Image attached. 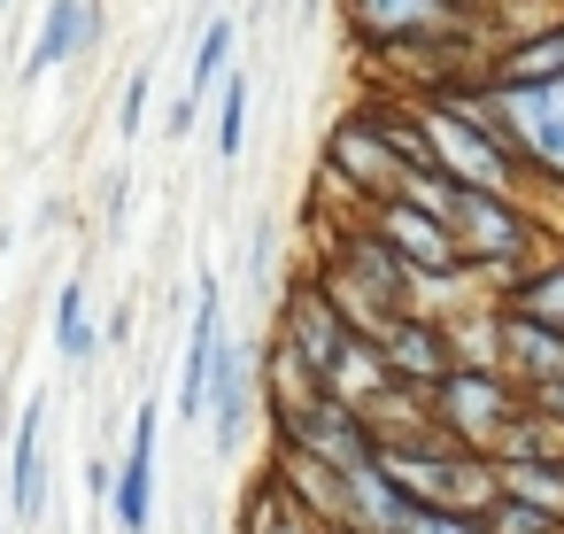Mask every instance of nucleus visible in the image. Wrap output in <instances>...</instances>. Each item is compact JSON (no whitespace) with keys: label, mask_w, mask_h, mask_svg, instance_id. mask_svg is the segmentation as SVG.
<instances>
[{"label":"nucleus","mask_w":564,"mask_h":534,"mask_svg":"<svg viewBox=\"0 0 564 534\" xmlns=\"http://www.w3.org/2000/svg\"><path fill=\"white\" fill-rule=\"evenodd\" d=\"M564 519L556 511H541V503H525V495H495L487 511H479V534H556Z\"/></svg>","instance_id":"nucleus-18"},{"label":"nucleus","mask_w":564,"mask_h":534,"mask_svg":"<svg viewBox=\"0 0 564 534\" xmlns=\"http://www.w3.org/2000/svg\"><path fill=\"white\" fill-rule=\"evenodd\" d=\"M55 349H63V364H94L101 333L86 325V287H63L55 295Z\"/></svg>","instance_id":"nucleus-17"},{"label":"nucleus","mask_w":564,"mask_h":534,"mask_svg":"<svg viewBox=\"0 0 564 534\" xmlns=\"http://www.w3.org/2000/svg\"><path fill=\"white\" fill-rule=\"evenodd\" d=\"M333 163H348V179H356V186H371V194H387V186H394V156L379 148V132H371V125H340V132H333Z\"/></svg>","instance_id":"nucleus-14"},{"label":"nucleus","mask_w":564,"mask_h":534,"mask_svg":"<svg viewBox=\"0 0 564 534\" xmlns=\"http://www.w3.org/2000/svg\"><path fill=\"white\" fill-rule=\"evenodd\" d=\"M379 241L402 256V271H425V279H441V271H456V264H464L456 233H448L425 202H410V194H402V202H394V194L379 202Z\"/></svg>","instance_id":"nucleus-3"},{"label":"nucleus","mask_w":564,"mask_h":534,"mask_svg":"<svg viewBox=\"0 0 564 534\" xmlns=\"http://www.w3.org/2000/svg\"><path fill=\"white\" fill-rule=\"evenodd\" d=\"M387 534H479V519L471 511H441V503H402V519L387 526Z\"/></svg>","instance_id":"nucleus-20"},{"label":"nucleus","mask_w":564,"mask_h":534,"mask_svg":"<svg viewBox=\"0 0 564 534\" xmlns=\"http://www.w3.org/2000/svg\"><path fill=\"white\" fill-rule=\"evenodd\" d=\"M248 534H310V519H302V503H294L286 488H271V495H256Z\"/></svg>","instance_id":"nucleus-22"},{"label":"nucleus","mask_w":564,"mask_h":534,"mask_svg":"<svg viewBox=\"0 0 564 534\" xmlns=\"http://www.w3.org/2000/svg\"><path fill=\"white\" fill-rule=\"evenodd\" d=\"M256 349H217V372H209V395H202V410L217 418V449H240V434H248V387H256V364H248Z\"/></svg>","instance_id":"nucleus-9"},{"label":"nucleus","mask_w":564,"mask_h":534,"mask_svg":"<svg viewBox=\"0 0 564 534\" xmlns=\"http://www.w3.org/2000/svg\"><path fill=\"white\" fill-rule=\"evenodd\" d=\"M502 356H510L525 380H556V372H564V333L541 325V318H525V310H510V318H502Z\"/></svg>","instance_id":"nucleus-13"},{"label":"nucleus","mask_w":564,"mask_h":534,"mask_svg":"<svg viewBox=\"0 0 564 534\" xmlns=\"http://www.w3.org/2000/svg\"><path fill=\"white\" fill-rule=\"evenodd\" d=\"M217 86H225V94H217V156L232 163V156H240V140H248V78H232V71H225Z\"/></svg>","instance_id":"nucleus-19"},{"label":"nucleus","mask_w":564,"mask_h":534,"mask_svg":"<svg viewBox=\"0 0 564 534\" xmlns=\"http://www.w3.org/2000/svg\"><path fill=\"white\" fill-rule=\"evenodd\" d=\"M40 426H47V403H32V410H24V426H17L9 503H17V519H24V526H40V511H47V457H40Z\"/></svg>","instance_id":"nucleus-12"},{"label":"nucleus","mask_w":564,"mask_h":534,"mask_svg":"<svg viewBox=\"0 0 564 534\" xmlns=\"http://www.w3.org/2000/svg\"><path fill=\"white\" fill-rule=\"evenodd\" d=\"M140 125H148V71L124 78V109H117V132L124 140H140Z\"/></svg>","instance_id":"nucleus-23"},{"label":"nucleus","mask_w":564,"mask_h":534,"mask_svg":"<svg viewBox=\"0 0 564 534\" xmlns=\"http://www.w3.org/2000/svg\"><path fill=\"white\" fill-rule=\"evenodd\" d=\"M271 256H279V233H271V217H263L256 241H248V279H256V287H271Z\"/></svg>","instance_id":"nucleus-24"},{"label":"nucleus","mask_w":564,"mask_h":534,"mask_svg":"<svg viewBox=\"0 0 564 534\" xmlns=\"http://www.w3.org/2000/svg\"><path fill=\"white\" fill-rule=\"evenodd\" d=\"M518 310L564 333V264H556V271H541V279H525V287H518Z\"/></svg>","instance_id":"nucleus-21"},{"label":"nucleus","mask_w":564,"mask_h":534,"mask_svg":"<svg viewBox=\"0 0 564 534\" xmlns=\"http://www.w3.org/2000/svg\"><path fill=\"white\" fill-rule=\"evenodd\" d=\"M232 40H240V24H232V17H209V32L194 40V78H186V94H194V102L232 71Z\"/></svg>","instance_id":"nucleus-16"},{"label":"nucleus","mask_w":564,"mask_h":534,"mask_svg":"<svg viewBox=\"0 0 564 534\" xmlns=\"http://www.w3.org/2000/svg\"><path fill=\"white\" fill-rule=\"evenodd\" d=\"M217 349H225V295H217V279H202L194 333H186V364H178V418H202V395H209Z\"/></svg>","instance_id":"nucleus-7"},{"label":"nucleus","mask_w":564,"mask_h":534,"mask_svg":"<svg viewBox=\"0 0 564 534\" xmlns=\"http://www.w3.org/2000/svg\"><path fill=\"white\" fill-rule=\"evenodd\" d=\"M379 364H387V380H441L448 372V341L433 325H417V318L394 310L379 325Z\"/></svg>","instance_id":"nucleus-11"},{"label":"nucleus","mask_w":564,"mask_h":534,"mask_svg":"<svg viewBox=\"0 0 564 534\" xmlns=\"http://www.w3.org/2000/svg\"><path fill=\"white\" fill-rule=\"evenodd\" d=\"M425 125V148H433V171L441 179H456V186H479V194H510L518 186V171H510V156L448 102V109H425L417 117Z\"/></svg>","instance_id":"nucleus-1"},{"label":"nucleus","mask_w":564,"mask_h":534,"mask_svg":"<svg viewBox=\"0 0 564 534\" xmlns=\"http://www.w3.org/2000/svg\"><path fill=\"white\" fill-rule=\"evenodd\" d=\"M502 117L518 125L525 163L564 171V78H549V86H502Z\"/></svg>","instance_id":"nucleus-6"},{"label":"nucleus","mask_w":564,"mask_h":534,"mask_svg":"<svg viewBox=\"0 0 564 534\" xmlns=\"http://www.w3.org/2000/svg\"><path fill=\"white\" fill-rule=\"evenodd\" d=\"M495 78L502 86H549V78H564V24L541 32V40H525V47H510Z\"/></svg>","instance_id":"nucleus-15"},{"label":"nucleus","mask_w":564,"mask_h":534,"mask_svg":"<svg viewBox=\"0 0 564 534\" xmlns=\"http://www.w3.org/2000/svg\"><path fill=\"white\" fill-rule=\"evenodd\" d=\"M348 349H356L348 318L333 310V295H317V287H310V295L286 310V356H294V364H302V372L325 387V380H333V364H340Z\"/></svg>","instance_id":"nucleus-4"},{"label":"nucleus","mask_w":564,"mask_h":534,"mask_svg":"<svg viewBox=\"0 0 564 534\" xmlns=\"http://www.w3.org/2000/svg\"><path fill=\"white\" fill-rule=\"evenodd\" d=\"M456 24L448 0H356V32L379 47H410V40H441Z\"/></svg>","instance_id":"nucleus-8"},{"label":"nucleus","mask_w":564,"mask_h":534,"mask_svg":"<svg viewBox=\"0 0 564 534\" xmlns=\"http://www.w3.org/2000/svg\"><path fill=\"white\" fill-rule=\"evenodd\" d=\"M433 387H441V426H448L456 441H510L518 410H510V395H502L495 372L471 364V372H441Z\"/></svg>","instance_id":"nucleus-2"},{"label":"nucleus","mask_w":564,"mask_h":534,"mask_svg":"<svg viewBox=\"0 0 564 534\" xmlns=\"http://www.w3.org/2000/svg\"><path fill=\"white\" fill-rule=\"evenodd\" d=\"M155 441H163V410L140 403V410H132V457H124V472L109 480L124 534H148V519H155Z\"/></svg>","instance_id":"nucleus-5"},{"label":"nucleus","mask_w":564,"mask_h":534,"mask_svg":"<svg viewBox=\"0 0 564 534\" xmlns=\"http://www.w3.org/2000/svg\"><path fill=\"white\" fill-rule=\"evenodd\" d=\"M101 40V17L86 9V0H47V24H40V47H32V63H24V86L32 78H47V71H63L70 55H86Z\"/></svg>","instance_id":"nucleus-10"},{"label":"nucleus","mask_w":564,"mask_h":534,"mask_svg":"<svg viewBox=\"0 0 564 534\" xmlns=\"http://www.w3.org/2000/svg\"><path fill=\"white\" fill-rule=\"evenodd\" d=\"M202 9H217V0H202Z\"/></svg>","instance_id":"nucleus-25"}]
</instances>
